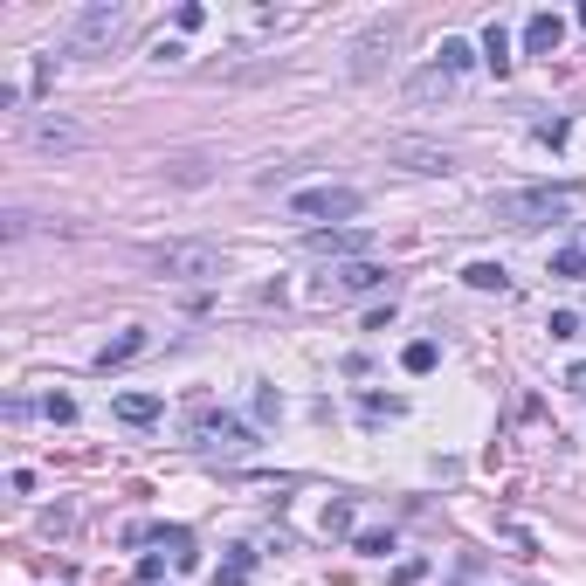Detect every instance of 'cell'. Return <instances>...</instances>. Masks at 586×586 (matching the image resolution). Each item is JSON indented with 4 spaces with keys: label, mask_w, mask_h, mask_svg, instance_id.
Masks as SVG:
<instances>
[{
    "label": "cell",
    "mask_w": 586,
    "mask_h": 586,
    "mask_svg": "<svg viewBox=\"0 0 586 586\" xmlns=\"http://www.w3.org/2000/svg\"><path fill=\"white\" fill-rule=\"evenodd\" d=\"M580 186H518V194H497L490 221L497 228H545V221H566Z\"/></svg>",
    "instance_id": "6da1fadb"
},
{
    "label": "cell",
    "mask_w": 586,
    "mask_h": 586,
    "mask_svg": "<svg viewBox=\"0 0 586 586\" xmlns=\"http://www.w3.org/2000/svg\"><path fill=\"white\" fill-rule=\"evenodd\" d=\"M124 7L118 0H90V7H77V15H69V28H62V48H69V56H110V48H118V35H124Z\"/></svg>",
    "instance_id": "7a4b0ae2"
},
{
    "label": "cell",
    "mask_w": 586,
    "mask_h": 586,
    "mask_svg": "<svg viewBox=\"0 0 586 586\" xmlns=\"http://www.w3.org/2000/svg\"><path fill=\"white\" fill-rule=\"evenodd\" d=\"M145 263H152L159 277H173V283H215L221 269H228L215 242H159V248H145Z\"/></svg>",
    "instance_id": "3957f363"
},
{
    "label": "cell",
    "mask_w": 586,
    "mask_h": 586,
    "mask_svg": "<svg viewBox=\"0 0 586 586\" xmlns=\"http://www.w3.org/2000/svg\"><path fill=\"white\" fill-rule=\"evenodd\" d=\"M194 442H201L207 455H248L256 434H248L235 414H221V407H194Z\"/></svg>",
    "instance_id": "277c9868"
},
{
    "label": "cell",
    "mask_w": 586,
    "mask_h": 586,
    "mask_svg": "<svg viewBox=\"0 0 586 586\" xmlns=\"http://www.w3.org/2000/svg\"><path fill=\"white\" fill-rule=\"evenodd\" d=\"M359 194L352 186H304V194H290V221H345V215H359Z\"/></svg>",
    "instance_id": "5b68a950"
},
{
    "label": "cell",
    "mask_w": 586,
    "mask_h": 586,
    "mask_svg": "<svg viewBox=\"0 0 586 586\" xmlns=\"http://www.w3.org/2000/svg\"><path fill=\"white\" fill-rule=\"evenodd\" d=\"M393 42H401V21H372V28L352 42V77H359V83L380 77V62L393 56Z\"/></svg>",
    "instance_id": "8992f818"
},
{
    "label": "cell",
    "mask_w": 586,
    "mask_h": 586,
    "mask_svg": "<svg viewBox=\"0 0 586 586\" xmlns=\"http://www.w3.org/2000/svg\"><path fill=\"white\" fill-rule=\"evenodd\" d=\"M83 139H90V131H83V124L77 118H48V110H42V118H35L28 124V145H35V152H83Z\"/></svg>",
    "instance_id": "52a82bcc"
},
{
    "label": "cell",
    "mask_w": 586,
    "mask_h": 586,
    "mask_svg": "<svg viewBox=\"0 0 586 586\" xmlns=\"http://www.w3.org/2000/svg\"><path fill=\"white\" fill-rule=\"evenodd\" d=\"M386 159L407 173H448L455 159H448V145H428V139H386Z\"/></svg>",
    "instance_id": "ba28073f"
},
{
    "label": "cell",
    "mask_w": 586,
    "mask_h": 586,
    "mask_svg": "<svg viewBox=\"0 0 586 586\" xmlns=\"http://www.w3.org/2000/svg\"><path fill=\"white\" fill-rule=\"evenodd\" d=\"M380 283H386V269H380V263H339L331 277L318 283V297L331 304V297H359V290H380Z\"/></svg>",
    "instance_id": "9c48e42d"
},
{
    "label": "cell",
    "mask_w": 586,
    "mask_h": 586,
    "mask_svg": "<svg viewBox=\"0 0 586 586\" xmlns=\"http://www.w3.org/2000/svg\"><path fill=\"white\" fill-rule=\"evenodd\" d=\"M455 83H463V77H448L442 62H428V69H414V77H407V104H414V110H434V104H448V97H455Z\"/></svg>",
    "instance_id": "30bf717a"
},
{
    "label": "cell",
    "mask_w": 586,
    "mask_h": 586,
    "mask_svg": "<svg viewBox=\"0 0 586 586\" xmlns=\"http://www.w3.org/2000/svg\"><path fill=\"white\" fill-rule=\"evenodd\" d=\"M304 248H310V256H345V263H366L372 235H366V228H318Z\"/></svg>",
    "instance_id": "8fae6325"
},
{
    "label": "cell",
    "mask_w": 586,
    "mask_h": 586,
    "mask_svg": "<svg viewBox=\"0 0 586 586\" xmlns=\"http://www.w3.org/2000/svg\"><path fill=\"white\" fill-rule=\"evenodd\" d=\"M559 42H566V21H559V15H545V7H539V15L525 21V56H552Z\"/></svg>",
    "instance_id": "7c38bea8"
},
{
    "label": "cell",
    "mask_w": 586,
    "mask_h": 586,
    "mask_svg": "<svg viewBox=\"0 0 586 586\" xmlns=\"http://www.w3.org/2000/svg\"><path fill=\"white\" fill-rule=\"evenodd\" d=\"M145 345H152L145 331H118V339H110L104 352H97V372H118V366H131V359H139Z\"/></svg>",
    "instance_id": "4fadbf2b"
},
{
    "label": "cell",
    "mask_w": 586,
    "mask_h": 586,
    "mask_svg": "<svg viewBox=\"0 0 586 586\" xmlns=\"http://www.w3.org/2000/svg\"><path fill=\"white\" fill-rule=\"evenodd\" d=\"M159 407H166L159 393H118V421H124V428H145V421H159Z\"/></svg>",
    "instance_id": "5bb4252c"
},
{
    "label": "cell",
    "mask_w": 586,
    "mask_h": 586,
    "mask_svg": "<svg viewBox=\"0 0 586 586\" xmlns=\"http://www.w3.org/2000/svg\"><path fill=\"white\" fill-rule=\"evenodd\" d=\"M483 62H490L497 77H510V62H518V56H510V35H504V21H490V28H483Z\"/></svg>",
    "instance_id": "9a60e30c"
},
{
    "label": "cell",
    "mask_w": 586,
    "mask_h": 586,
    "mask_svg": "<svg viewBox=\"0 0 586 586\" xmlns=\"http://www.w3.org/2000/svg\"><path fill=\"white\" fill-rule=\"evenodd\" d=\"M434 62H442L448 77H463L469 62H476V48H469V42H463V35H448V42H442V48H434Z\"/></svg>",
    "instance_id": "2e32d148"
},
{
    "label": "cell",
    "mask_w": 586,
    "mask_h": 586,
    "mask_svg": "<svg viewBox=\"0 0 586 586\" xmlns=\"http://www.w3.org/2000/svg\"><path fill=\"white\" fill-rule=\"evenodd\" d=\"M166 180H173V186H201V180H207V159H194V152L166 159Z\"/></svg>",
    "instance_id": "e0dca14e"
},
{
    "label": "cell",
    "mask_w": 586,
    "mask_h": 586,
    "mask_svg": "<svg viewBox=\"0 0 586 586\" xmlns=\"http://www.w3.org/2000/svg\"><path fill=\"white\" fill-rule=\"evenodd\" d=\"M463 283H469V290H504L510 277H504V263H469V269H463Z\"/></svg>",
    "instance_id": "ac0fdd59"
},
{
    "label": "cell",
    "mask_w": 586,
    "mask_h": 586,
    "mask_svg": "<svg viewBox=\"0 0 586 586\" xmlns=\"http://www.w3.org/2000/svg\"><path fill=\"white\" fill-rule=\"evenodd\" d=\"M248 566H256V552H248V545H235V552H228V566L215 572V586H242V580H248Z\"/></svg>",
    "instance_id": "d6986e66"
},
{
    "label": "cell",
    "mask_w": 586,
    "mask_h": 586,
    "mask_svg": "<svg viewBox=\"0 0 586 586\" xmlns=\"http://www.w3.org/2000/svg\"><path fill=\"white\" fill-rule=\"evenodd\" d=\"M545 331H552L559 345H572V339H586V318H580V310H552V324H545Z\"/></svg>",
    "instance_id": "ffe728a7"
},
{
    "label": "cell",
    "mask_w": 586,
    "mask_h": 586,
    "mask_svg": "<svg viewBox=\"0 0 586 586\" xmlns=\"http://www.w3.org/2000/svg\"><path fill=\"white\" fill-rule=\"evenodd\" d=\"M552 277H566V283H586V248H559V256H552Z\"/></svg>",
    "instance_id": "44dd1931"
},
{
    "label": "cell",
    "mask_w": 586,
    "mask_h": 586,
    "mask_svg": "<svg viewBox=\"0 0 586 586\" xmlns=\"http://www.w3.org/2000/svg\"><path fill=\"white\" fill-rule=\"evenodd\" d=\"M434 359H442V352H434L428 339H414V345L401 352V366H407V372H434Z\"/></svg>",
    "instance_id": "7402d4cb"
},
{
    "label": "cell",
    "mask_w": 586,
    "mask_h": 586,
    "mask_svg": "<svg viewBox=\"0 0 586 586\" xmlns=\"http://www.w3.org/2000/svg\"><path fill=\"white\" fill-rule=\"evenodd\" d=\"M42 414L56 421V428H69V421H77V401H69V393H48V401H42Z\"/></svg>",
    "instance_id": "603a6c76"
},
{
    "label": "cell",
    "mask_w": 586,
    "mask_h": 586,
    "mask_svg": "<svg viewBox=\"0 0 586 586\" xmlns=\"http://www.w3.org/2000/svg\"><path fill=\"white\" fill-rule=\"evenodd\" d=\"M352 552H366V559H386V552H393V539H386V531H359V539H352Z\"/></svg>",
    "instance_id": "cb8c5ba5"
},
{
    "label": "cell",
    "mask_w": 586,
    "mask_h": 586,
    "mask_svg": "<svg viewBox=\"0 0 586 586\" xmlns=\"http://www.w3.org/2000/svg\"><path fill=\"white\" fill-rule=\"evenodd\" d=\"M324 531L345 539V531H352V504H324Z\"/></svg>",
    "instance_id": "d4e9b609"
},
{
    "label": "cell",
    "mask_w": 586,
    "mask_h": 586,
    "mask_svg": "<svg viewBox=\"0 0 586 586\" xmlns=\"http://www.w3.org/2000/svg\"><path fill=\"white\" fill-rule=\"evenodd\" d=\"M359 414H366V421H393V414H401V401H380V393H366V401H359Z\"/></svg>",
    "instance_id": "484cf974"
},
{
    "label": "cell",
    "mask_w": 586,
    "mask_h": 586,
    "mask_svg": "<svg viewBox=\"0 0 586 586\" xmlns=\"http://www.w3.org/2000/svg\"><path fill=\"white\" fill-rule=\"evenodd\" d=\"M428 580V559H401V566H393V586H421Z\"/></svg>",
    "instance_id": "4316f807"
},
{
    "label": "cell",
    "mask_w": 586,
    "mask_h": 586,
    "mask_svg": "<svg viewBox=\"0 0 586 586\" xmlns=\"http://www.w3.org/2000/svg\"><path fill=\"white\" fill-rule=\"evenodd\" d=\"M201 21H207V7H201V0H186L180 15H173V28H180V35H194V28H201Z\"/></svg>",
    "instance_id": "83f0119b"
},
{
    "label": "cell",
    "mask_w": 586,
    "mask_h": 586,
    "mask_svg": "<svg viewBox=\"0 0 586 586\" xmlns=\"http://www.w3.org/2000/svg\"><path fill=\"white\" fill-rule=\"evenodd\" d=\"M256 414H263V421L283 414V393H277V386H263V393H256Z\"/></svg>",
    "instance_id": "f1b7e54d"
},
{
    "label": "cell",
    "mask_w": 586,
    "mask_h": 586,
    "mask_svg": "<svg viewBox=\"0 0 586 586\" xmlns=\"http://www.w3.org/2000/svg\"><path fill=\"white\" fill-rule=\"evenodd\" d=\"M139 580H145V586H159V580H166V559L145 552V559H139Z\"/></svg>",
    "instance_id": "f546056e"
},
{
    "label": "cell",
    "mask_w": 586,
    "mask_h": 586,
    "mask_svg": "<svg viewBox=\"0 0 586 586\" xmlns=\"http://www.w3.org/2000/svg\"><path fill=\"white\" fill-rule=\"evenodd\" d=\"M566 393H580V401H586V359H580V366L566 372Z\"/></svg>",
    "instance_id": "4dcf8cb0"
},
{
    "label": "cell",
    "mask_w": 586,
    "mask_h": 586,
    "mask_svg": "<svg viewBox=\"0 0 586 586\" xmlns=\"http://www.w3.org/2000/svg\"><path fill=\"white\" fill-rule=\"evenodd\" d=\"M580 28H586V7H580Z\"/></svg>",
    "instance_id": "1f68e13d"
}]
</instances>
